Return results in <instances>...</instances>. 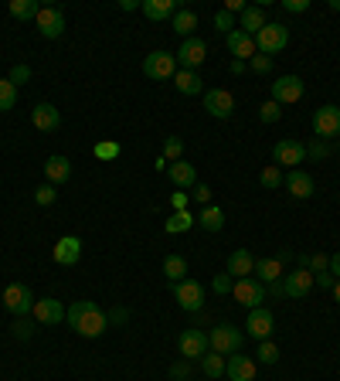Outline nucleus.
<instances>
[{
  "mask_svg": "<svg viewBox=\"0 0 340 381\" xmlns=\"http://www.w3.org/2000/svg\"><path fill=\"white\" fill-rule=\"evenodd\" d=\"M17 103V85L11 78H0V113H11Z\"/></svg>",
  "mask_w": 340,
  "mask_h": 381,
  "instance_id": "36",
  "label": "nucleus"
},
{
  "mask_svg": "<svg viewBox=\"0 0 340 381\" xmlns=\"http://www.w3.org/2000/svg\"><path fill=\"white\" fill-rule=\"evenodd\" d=\"M208 58V45L201 38H184V45L177 48V65H184L187 72H198Z\"/></svg>",
  "mask_w": 340,
  "mask_h": 381,
  "instance_id": "12",
  "label": "nucleus"
},
{
  "mask_svg": "<svg viewBox=\"0 0 340 381\" xmlns=\"http://www.w3.org/2000/svg\"><path fill=\"white\" fill-rule=\"evenodd\" d=\"M65 320L72 323V330H75L78 337H89V340L102 337V334H106V327H109L106 313H102V310H99L92 300H75V303L68 306Z\"/></svg>",
  "mask_w": 340,
  "mask_h": 381,
  "instance_id": "1",
  "label": "nucleus"
},
{
  "mask_svg": "<svg viewBox=\"0 0 340 381\" xmlns=\"http://www.w3.org/2000/svg\"><path fill=\"white\" fill-rule=\"evenodd\" d=\"M181 157H184V140H181V137H167V140H164V160H170V164H174V160H181Z\"/></svg>",
  "mask_w": 340,
  "mask_h": 381,
  "instance_id": "38",
  "label": "nucleus"
},
{
  "mask_svg": "<svg viewBox=\"0 0 340 381\" xmlns=\"http://www.w3.org/2000/svg\"><path fill=\"white\" fill-rule=\"evenodd\" d=\"M262 28H265V11L262 7H245V11H242V24H238V31H245L248 38H255Z\"/></svg>",
  "mask_w": 340,
  "mask_h": 381,
  "instance_id": "28",
  "label": "nucleus"
},
{
  "mask_svg": "<svg viewBox=\"0 0 340 381\" xmlns=\"http://www.w3.org/2000/svg\"><path fill=\"white\" fill-rule=\"evenodd\" d=\"M167 177H170V184H177L181 191H191V187L198 184V170H194V164H187V160H174L167 167Z\"/></svg>",
  "mask_w": 340,
  "mask_h": 381,
  "instance_id": "23",
  "label": "nucleus"
},
{
  "mask_svg": "<svg viewBox=\"0 0 340 381\" xmlns=\"http://www.w3.org/2000/svg\"><path fill=\"white\" fill-rule=\"evenodd\" d=\"M38 31H41V38H62L65 34V14L62 7H55V4H48V7H41V14H38Z\"/></svg>",
  "mask_w": 340,
  "mask_h": 381,
  "instance_id": "15",
  "label": "nucleus"
},
{
  "mask_svg": "<svg viewBox=\"0 0 340 381\" xmlns=\"http://www.w3.org/2000/svg\"><path fill=\"white\" fill-rule=\"evenodd\" d=\"M65 310L62 300H51V296H45V300H34V320L45 323V327H55V323L65 320Z\"/></svg>",
  "mask_w": 340,
  "mask_h": 381,
  "instance_id": "18",
  "label": "nucleus"
},
{
  "mask_svg": "<svg viewBox=\"0 0 340 381\" xmlns=\"http://www.w3.org/2000/svg\"><path fill=\"white\" fill-rule=\"evenodd\" d=\"M313 283H317V286H324V290H334V283H337V279H334V273L326 269V273H317V276H313Z\"/></svg>",
  "mask_w": 340,
  "mask_h": 381,
  "instance_id": "53",
  "label": "nucleus"
},
{
  "mask_svg": "<svg viewBox=\"0 0 340 381\" xmlns=\"http://www.w3.org/2000/svg\"><path fill=\"white\" fill-rule=\"evenodd\" d=\"M259 116H262V122H279V116H282V109H279V103H262L259 106Z\"/></svg>",
  "mask_w": 340,
  "mask_h": 381,
  "instance_id": "42",
  "label": "nucleus"
},
{
  "mask_svg": "<svg viewBox=\"0 0 340 381\" xmlns=\"http://www.w3.org/2000/svg\"><path fill=\"white\" fill-rule=\"evenodd\" d=\"M164 276H167V283H174V286L184 283L187 279V259L184 256H167V259H164Z\"/></svg>",
  "mask_w": 340,
  "mask_h": 381,
  "instance_id": "33",
  "label": "nucleus"
},
{
  "mask_svg": "<svg viewBox=\"0 0 340 381\" xmlns=\"http://www.w3.org/2000/svg\"><path fill=\"white\" fill-rule=\"evenodd\" d=\"M170 28L177 31L181 38H194V31H198V14H194V11H184V7H181V11L174 14V21H170Z\"/></svg>",
  "mask_w": 340,
  "mask_h": 381,
  "instance_id": "31",
  "label": "nucleus"
},
{
  "mask_svg": "<svg viewBox=\"0 0 340 381\" xmlns=\"http://www.w3.org/2000/svg\"><path fill=\"white\" fill-rule=\"evenodd\" d=\"M330 293H334V300H337V303H340V279H337V283H334V290H330Z\"/></svg>",
  "mask_w": 340,
  "mask_h": 381,
  "instance_id": "60",
  "label": "nucleus"
},
{
  "mask_svg": "<svg viewBox=\"0 0 340 381\" xmlns=\"http://www.w3.org/2000/svg\"><path fill=\"white\" fill-rule=\"evenodd\" d=\"M242 340H245V334H242L235 323H218V327H211V334H208V344H211L215 354H238Z\"/></svg>",
  "mask_w": 340,
  "mask_h": 381,
  "instance_id": "3",
  "label": "nucleus"
},
{
  "mask_svg": "<svg viewBox=\"0 0 340 381\" xmlns=\"http://www.w3.org/2000/svg\"><path fill=\"white\" fill-rule=\"evenodd\" d=\"M191 198L208 208V201H211V187H208V184H194V187H191Z\"/></svg>",
  "mask_w": 340,
  "mask_h": 381,
  "instance_id": "47",
  "label": "nucleus"
},
{
  "mask_svg": "<svg viewBox=\"0 0 340 381\" xmlns=\"http://www.w3.org/2000/svg\"><path fill=\"white\" fill-rule=\"evenodd\" d=\"M174 85H177V92H181V95H198V92L204 89L201 75H198V72H187V68H177Z\"/></svg>",
  "mask_w": 340,
  "mask_h": 381,
  "instance_id": "27",
  "label": "nucleus"
},
{
  "mask_svg": "<svg viewBox=\"0 0 340 381\" xmlns=\"http://www.w3.org/2000/svg\"><path fill=\"white\" fill-rule=\"evenodd\" d=\"M255 367H259L255 357H248V354H232V357L225 361V375H228V381H255Z\"/></svg>",
  "mask_w": 340,
  "mask_h": 381,
  "instance_id": "17",
  "label": "nucleus"
},
{
  "mask_svg": "<svg viewBox=\"0 0 340 381\" xmlns=\"http://www.w3.org/2000/svg\"><path fill=\"white\" fill-rule=\"evenodd\" d=\"M45 177H48V184H65L68 177H72V160L68 157H62V153H55V157H48L45 160Z\"/></svg>",
  "mask_w": 340,
  "mask_h": 381,
  "instance_id": "24",
  "label": "nucleus"
},
{
  "mask_svg": "<svg viewBox=\"0 0 340 381\" xmlns=\"http://www.w3.org/2000/svg\"><path fill=\"white\" fill-rule=\"evenodd\" d=\"M255 361H259V365H276V361H279V348L272 344V340H262V344H259V357H255Z\"/></svg>",
  "mask_w": 340,
  "mask_h": 381,
  "instance_id": "40",
  "label": "nucleus"
},
{
  "mask_svg": "<svg viewBox=\"0 0 340 381\" xmlns=\"http://www.w3.org/2000/svg\"><path fill=\"white\" fill-rule=\"evenodd\" d=\"M303 92H307V82L299 75H279L276 82H272V103L289 106V103H299V99H303Z\"/></svg>",
  "mask_w": 340,
  "mask_h": 381,
  "instance_id": "10",
  "label": "nucleus"
},
{
  "mask_svg": "<svg viewBox=\"0 0 340 381\" xmlns=\"http://www.w3.org/2000/svg\"><path fill=\"white\" fill-rule=\"evenodd\" d=\"M330 273H334V279H340V252L330 256Z\"/></svg>",
  "mask_w": 340,
  "mask_h": 381,
  "instance_id": "58",
  "label": "nucleus"
},
{
  "mask_svg": "<svg viewBox=\"0 0 340 381\" xmlns=\"http://www.w3.org/2000/svg\"><path fill=\"white\" fill-rule=\"evenodd\" d=\"M245 7H248L245 0H228V4H225V11H228V14H242Z\"/></svg>",
  "mask_w": 340,
  "mask_h": 381,
  "instance_id": "55",
  "label": "nucleus"
},
{
  "mask_svg": "<svg viewBox=\"0 0 340 381\" xmlns=\"http://www.w3.org/2000/svg\"><path fill=\"white\" fill-rule=\"evenodd\" d=\"M330 11H340V0H330Z\"/></svg>",
  "mask_w": 340,
  "mask_h": 381,
  "instance_id": "61",
  "label": "nucleus"
},
{
  "mask_svg": "<svg viewBox=\"0 0 340 381\" xmlns=\"http://www.w3.org/2000/svg\"><path fill=\"white\" fill-rule=\"evenodd\" d=\"M143 75L154 78V82H174L177 75V55L170 51H154L143 58Z\"/></svg>",
  "mask_w": 340,
  "mask_h": 381,
  "instance_id": "4",
  "label": "nucleus"
},
{
  "mask_svg": "<svg viewBox=\"0 0 340 381\" xmlns=\"http://www.w3.org/2000/svg\"><path fill=\"white\" fill-rule=\"evenodd\" d=\"M282 11H289V14H307L309 0H282Z\"/></svg>",
  "mask_w": 340,
  "mask_h": 381,
  "instance_id": "49",
  "label": "nucleus"
},
{
  "mask_svg": "<svg viewBox=\"0 0 340 381\" xmlns=\"http://www.w3.org/2000/svg\"><path fill=\"white\" fill-rule=\"evenodd\" d=\"M286 191H289V194H293V198H299V201H307V198H313V177H309L307 170H289V174H286Z\"/></svg>",
  "mask_w": 340,
  "mask_h": 381,
  "instance_id": "22",
  "label": "nucleus"
},
{
  "mask_svg": "<svg viewBox=\"0 0 340 381\" xmlns=\"http://www.w3.org/2000/svg\"><path fill=\"white\" fill-rule=\"evenodd\" d=\"M204 109L215 116V120H232L235 113V99L228 89H208L204 92Z\"/></svg>",
  "mask_w": 340,
  "mask_h": 381,
  "instance_id": "16",
  "label": "nucleus"
},
{
  "mask_svg": "<svg viewBox=\"0 0 340 381\" xmlns=\"http://www.w3.org/2000/svg\"><path fill=\"white\" fill-rule=\"evenodd\" d=\"M215 31H221V34H232V31H235V17L228 14V11H218V14H215Z\"/></svg>",
  "mask_w": 340,
  "mask_h": 381,
  "instance_id": "43",
  "label": "nucleus"
},
{
  "mask_svg": "<svg viewBox=\"0 0 340 381\" xmlns=\"http://www.w3.org/2000/svg\"><path fill=\"white\" fill-rule=\"evenodd\" d=\"M170 378H174V381H187V378H191V367H187V361L170 365Z\"/></svg>",
  "mask_w": 340,
  "mask_h": 381,
  "instance_id": "50",
  "label": "nucleus"
},
{
  "mask_svg": "<svg viewBox=\"0 0 340 381\" xmlns=\"http://www.w3.org/2000/svg\"><path fill=\"white\" fill-rule=\"evenodd\" d=\"M194 221H198V214H191L184 208V212H174V214H170L167 221H164V229H167V235H184V231L194 229Z\"/></svg>",
  "mask_w": 340,
  "mask_h": 381,
  "instance_id": "29",
  "label": "nucleus"
},
{
  "mask_svg": "<svg viewBox=\"0 0 340 381\" xmlns=\"http://www.w3.org/2000/svg\"><path fill=\"white\" fill-rule=\"evenodd\" d=\"M126 317H129V313H126L123 306H112V310L106 313V320H109V323H116V327H119V323H126Z\"/></svg>",
  "mask_w": 340,
  "mask_h": 381,
  "instance_id": "54",
  "label": "nucleus"
},
{
  "mask_svg": "<svg viewBox=\"0 0 340 381\" xmlns=\"http://www.w3.org/2000/svg\"><path fill=\"white\" fill-rule=\"evenodd\" d=\"M51 256H55V262H58V266H75V262L82 259V239H75V235H65V239H58Z\"/></svg>",
  "mask_w": 340,
  "mask_h": 381,
  "instance_id": "21",
  "label": "nucleus"
},
{
  "mask_svg": "<svg viewBox=\"0 0 340 381\" xmlns=\"http://www.w3.org/2000/svg\"><path fill=\"white\" fill-rule=\"evenodd\" d=\"M245 61H232V75H245Z\"/></svg>",
  "mask_w": 340,
  "mask_h": 381,
  "instance_id": "59",
  "label": "nucleus"
},
{
  "mask_svg": "<svg viewBox=\"0 0 340 381\" xmlns=\"http://www.w3.org/2000/svg\"><path fill=\"white\" fill-rule=\"evenodd\" d=\"M177 348H181V354H184V361H201L204 354L211 351L208 334H204V330H198V327H187V330H181V337H177Z\"/></svg>",
  "mask_w": 340,
  "mask_h": 381,
  "instance_id": "8",
  "label": "nucleus"
},
{
  "mask_svg": "<svg viewBox=\"0 0 340 381\" xmlns=\"http://www.w3.org/2000/svg\"><path fill=\"white\" fill-rule=\"evenodd\" d=\"M326 153H330L326 150V140H317V143H309L307 147V157H317V160H324Z\"/></svg>",
  "mask_w": 340,
  "mask_h": 381,
  "instance_id": "52",
  "label": "nucleus"
},
{
  "mask_svg": "<svg viewBox=\"0 0 340 381\" xmlns=\"http://www.w3.org/2000/svg\"><path fill=\"white\" fill-rule=\"evenodd\" d=\"M255 276H259V283H279V279H282V262L255 259Z\"/></svg>",
  "mask_w": 340,
  "mask_h": 381,
  "instance_id": "34",
  "label": "nucleus"
},
{
  "mask_svg": "<svg viewBox=\"0 0 340 381\" xmlns=\"http://www.w3.org/2000/svg\"><path fill=\"white\" fill-rule=\"evenodd\" d=\"M313 133L317 140H337L340 137V106L326 103L313 113Z\"/></svg>",
  "mask_w": 340,
  "mask_h": 381,
  "instance_id": "6",
  "label": "nucleus"
},
{
  "mask_svg": "<svg viewBox=\"0 0 340 381\" xmlns=\"http://www.w3.org/2000/svg\"><path fill=\"white\" fill-rule=\"evenodd\" d=\"M252 273H255L252 252H248V249H235L232 256H228V276H232V279H248Z\"/></svg>",
  "mask_w": 340,
  "mask_h": 381,
  "instance_id": "25",
  "label": "nucleus"
},
{
  "mask_svg": "<svg viewBox=\"0 0 340 381\" xmlns=\"http://www.w3.org/2000/svg\"><path fill=\"white\" fill-rule=\"evenodd\" d=\"M139 7H143V17L150 21H174V14L181 11L177 0H143Z\"/></svg>",
  "mask_w": 340,
  "mask_h": 381,
  "instance_id": "26",
  "label": "nucleus"
},
{
  "mask_svg": "<svg viewBox=\"0 0 340 381\" xmlns=\"http://www.w3.org/2000/svg\"><path fill=\"white\" fill-rule=\"evenodd\" d=\"M259 181H262V187H269V191H279V187H282V181H286V174H282L276 164H269V167H262Z\"/></svg>",
  "mask_w": 340,
  "mask_h": 381,
  "instance_id": "37",
  "label": "nucleus"
},
{
  "mask_svg": "<svg viewBox=\"0 0 340 381\" xmlns=\"http://www.w3.org/2000/svg\"><path fill=\"white\" fill-rule=\"evenodd\" d=\"M337 140H340V137H337Z\"/></svg>",
  "mask_w": 340,
  "mask_h": 381,
  "instance_id": "62",
  "label": "nucleus"
},
{
  "mask_svg": "<svg viewBox=\"0 0 340 381\" xmlns=\"http://www.w3.org/2000/svg\"><path fill=\"white\" fill-rule=\"evenodd\" d=\"M11 82H14V85H24V82H28V78H31V68H28V65H14V68H11Z\"/></svg>",
  "mask_w": 340,
  "mask_h": 381,
  "instance_id": "48",
  "label": "nucleus"
},
{
  "mask_svg": "<svg viewBox=\"0 0 340 381\" xmlns=\"http://www.w3.org/2000/svg\"><path fill=\"white\" fill-rule=\"evenodd\" d=\"M0 300H4V310L14 313V317H28V313H34V293L28 290L24 283H11Z\"/></svg>",
  "mask_w": 340,
  "mask_h": 381,
  "instance_id": "5",
  "label": "nucleus"
},
{
  "mask_svg": "<svg viewBox=\"0 0 340 381\" xmlns=\"http://www.w3.org/2000/svg\"><path fill=\"white\" fill-rule=\"evenodd\" d=\"M211 286H215V293H221V296H225V293H232V290H235V279H232L228 273H218Z\"/></svg>",
  "mask_w": 340,
  "mask_h": 381,
  "instance_id": "46",
  "label": "nucleus"
},
{
  "mask_svg": "<svg viewBox=\"0 0 340 381\" xmlns=\"http://www.w3.org/2000/svg\"><path fill=\"white\" fill-rule=\"evenodd\" d=\"M248 65H252V72H255V75H269V72H272V58H265V55H252Z\"/></svg>",
  "mask_w": 340,
  "mask_h": 381,
  "instance_id": "44",
  "label": "nucleus"
},
{
  "mask_svg": "<svg viewBox=\"0 0 340 381\" xmlns=\"http://www.w3.org/2000/svg\"><path fill=\"white\" fill-rule=\"evenodd\" d=\"M95 157H99V160H116V157H119V143H112V140L95 143Z\"/></svg>",
  "mask_w": 340,
  "mask_h": 381,
  "instance_id": "41",
  "label": "nucleus"
},
{
  "mask_svg": "<svg viewBox=\"0 0 340 381\" xmlns=\"http://www.w3.org/2000/svg\"><path fill=\"white\" fill-rule=\"evenodd\" d=\"M286 45H289V28H286V24H279V21H265V28L255 34V51L265 55V58L279 55Z\"/></svg>",
  "mask_w": 340,
  "mask_h": 381,
  "instance_id": "2",
  "label": "nucleus"
},
{
  "mask_svg": "<svg viewBox=\"0 0 340 381\" xmlns=\"http://www.w3.org/2000/svg\"><path fill=\"white\" fill-rule=\"evenodd\" d=\"M58 198V191H55V184H41V187H34V204H41V208H51Z\"/></svg>",
  "mask_w": 340,
  "mask_h": 381,
  "instance_id": "39",
  "label": "nucleus"
},
{
  "mask_svg": "<svg viewBox=\"0 0 340 381\" xmlns=\"http://www.w3.org/2000/svg\"><path fill=\"white\" fill-rule=\"evenodd\" d=\"M174 300H177V306L187 310V313H201L204 310V286L198 279H184V283L174 286Z\"/></svg>",
  "mask_w": 340,
  "mask_h": 381,
  "instance_id": "7",
  "label": "nucleus"
},
{
  "mask_svg": "<svg viewBox=\"0 0 340 381\" xmlns=\"http://www.w3.org/2000/svg\"><path fill=\"white\" fill-rule=\"evenodd\" d=\"M198 225H201L204 231H221L225 229V212H221L218 204H208V208L198 212Z\"/></svg>",
  "mask_w": 340,
  "mask_h": 381,
  "instance_id": "30",
  "label": "nucleus"
},
{
  "mask_svg": "<svg viewBox=\"0 0 340 381\" xmlns=\"http://www.w3.org/2000/svg\"><path fill=\"white\" fill-rule=\"evenodd\" d=\"M232 296L245 306V310H259V306L265 303V286L259 279H252V276H248V279H235Z\"/></svg>",
  "mask_w": 340,
  "mask_h": 381,
  "instance_id": "11",
  "label": "nucleus"
},
{
  "mask_svg": "<svg viewBox=\"0 0 340 381\" xmlns=\"http://www.w3.org/2000/svg\"><path fill=\"white\" fill-rule=\"evenodd\" d=\"M170 204H174V212H184V208H187V194H184V191H181V194H174V198H170Z\"/></svg>",
  "mask_w": 340,
  "mask_h": 381,
  "instance_id": "56",
  "label": "nucleus"
},
{
  "mask_svg": "<svg viewBox=\"0 0 340 381\" xmlns=\"http://www.w3.org/2000/svg\"><path fill=\"white\" fill-rule=\"evenodd\" d=\"M265 293H272L276 300H282V296H286V290H282V279H279V283H269V290H265Z\"/></svg>",
  "mask_w": 340,
  "mask_h": 381,
  "instance_id": "57",
  "label": "nucleus"
},
{
  "mask_svg": "<svg viewBox=\"0 0 340 381\" xmlns=\"http://www.w3.org/2000/svg\"><path fill=\"white\" fill-rule=\"evenodd\" d=\"M307 269H309V273H326V269H330V256H324V252H317V256H309Z\"/></svg>",
  "mask_w": 340,
  "mask_h": 381,
  "instance_id": "45",
  "label": "nucleus"
},
{
  "mask_svg": "<svg viewBox=\"0 0 340 381\" xmlns=\"http://www.w3.org/2000/svg\"><path fill=\"white\" fill-rule=\"evenodd\" d=\"M272 160H276V167H289L296 170L303 160H307V143H299V140H279L276 147H272Z\"/></svg>",
  "mask_w": 340,
  "mask_h": 381,
  "instance_id": "9",
  "label": "nucleus"
},
{
  "mask_svg": "<svg viewBox=\"0 0 340 381\" xmlns=\"http://www.w3.org/2000/svg\"><path fill=\"white\" fill-rule=\"evenodd\" d=\"M313 286H317V283H313V273H309V269H299V266H296L293 273L282 276V290H286L289 300H307Z\"/></svg>",
  "mask_w": 340,
  "mask_h": 381,
  "instance_id": "13",
  "label": "nucleus"
},
{
  "mask_svg": "<svg viewBox=\"0 0 340 381\" xmlns=\"http://www.w3.org/2000/svg\"><path fill=\"white\" fill-rule=\"evenodd\" d=\"M225 41H228V51L235 55V61H252V55H259L255 51V38H248L245 31H238V28L232 34H225Z\"/></svg>",
  "mask_w": 340,
  "mask_h": 381,
  "instance_id": "20",
  "label": "nucleus"
},
{
  "mask_svg": "<svg viewBox=\"0 0 340 381\" xmlns=\"http://www.w3.org/2000/svg\"><path fill=\"white\" fill-rule=\"evenodd\" d=\"M14 334L21 337V340H28V337L34 334V323H31V320H24V317H21V320L14 323Z\"/></svg>",
  "mask_w": 340,
  "mask_h": 381,
  "instance_id": "51",
  "label": "nucleus"
},
{
  "mask_svg": "<svg viewBox=\"0 0 340 381\" xmlns=\"http://www.w3.org/2000/svg\"><path fill=\"white\" fill-rule=\"evenodd\" d=\"M272 330H276V317L265 310V306H259V310H248V320H245V334L255 337V340H269L272 337Z\"/></svg>",
  "mask_w": 340,
  "mask_h": 381,
  "instance_id": "14",
  "label": "nucleus"
},
{
  "mask_svg": "<svg viewBox=\"0 0 340 381\" xmlns=\"http://www.w3.org/2000/svg\"><path fill=\"white\" fill-rule=\"evenodd\" d=\"M31 122H34V130H41V133H55V130L62 126V113L51 106V103H38L31 113Z\"/></svg>",
  "mask_w": 340,
  "mask_h": 381,
  "instance_id": "19",
  "label": "nucleus"
},
{
  "mask_svg": "<svg viewBox=\"0 0 340 381\" xmlns=\"http://www.w3.org/2000/svg\"><path fill=\"white\" fill-rule=\"evenodd\" d=\"M201 371L208 375V378H225V354L208 351L201 357Z\"/></svg>",
  "mask_w": 340,
  "mask_h": 381,
  "instance_id": "35",
  "label": "nucleus"
},
{
  "mask_svg": "<svg viewBox=\"0 0 340 381\" xmlns=\"http://www.w3.org/2000/svg\"><path fill=\"white\" fill-rule=\"evenodd\" d=\"M7 11H11V17H17V21H38L41 4H38V0H11Z\"/></svg>",
  "mask_w": 340,
  "mask_h": 381,
  "instance_id": "32",
  "label": "nucleus"
}]
</instances>
